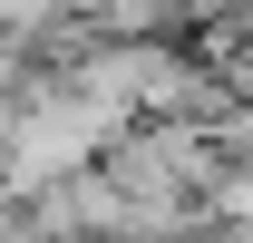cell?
Returning <instances> with one entry per match:
<instances>
[{"label": "cell", "mask_w": 253, "mask_h": 243, "mask_svg": "<svg viewBox=\"0 0 253 243\" xmlns=\"http://www.w3.org/2000/svg\"><path fill=\"white\" fill-rule=\"evenodd\" d=\"M126 126L107 117V107H97V97H78L59 78V88L39 97L30 117L10 126V136H0V185H10V195H49V185H68V175H88L97 156L117 146Z\"/></svg>", "instance_id": "1"}]
</instances>
